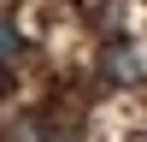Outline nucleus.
Instances as JSON below:
<instances>
[{
	"instance_id": "obj_1",
	"label": "nucleus",
	"mask_w": 147,
	"mask_h": 142,
	"mask_svg": "<svg viewBox=\"0 0 147 142\" xmlns=\"http://www.w3.org/2000/svg\"><path fill=\"white\" fill-rule=\"evenodd\" d=\"M0 142H77V136H71L47 106H30V113H12L6 124H0Z\"/></svg>"
},
{
	"instance_id": "obj_2",
	"label": "nucleus",
	"mask_w": 147,
	"mask_h": 142,
	"mask_svg": "<svg viewBox=\"0 0 147 142\" xmlns=\"http://www.w3.org/2000/svg\"><path fill=\"white\" fill-rule=\"evenodd\" d=\"M136 77H141L136 47H129L124 36H112V42H106V53H100V83L112 89V83H136Z\"/></svg>"
},
{
	"instance_id": "obj_3",
	"label": "nucleus",
	"mask_w": 147,
	"mask_h": 142,
	"mask_svg": "<svg viewBox=\"0 0 147 142\" xmlns=\"http://www.w3.org/2000/svg\"><path fill=\"white\" fill-rule=\"evenodd\" d=\"M18 59H24V30H18L12 18H0V77H6Z\"/></svg>"
}]
</instances>
